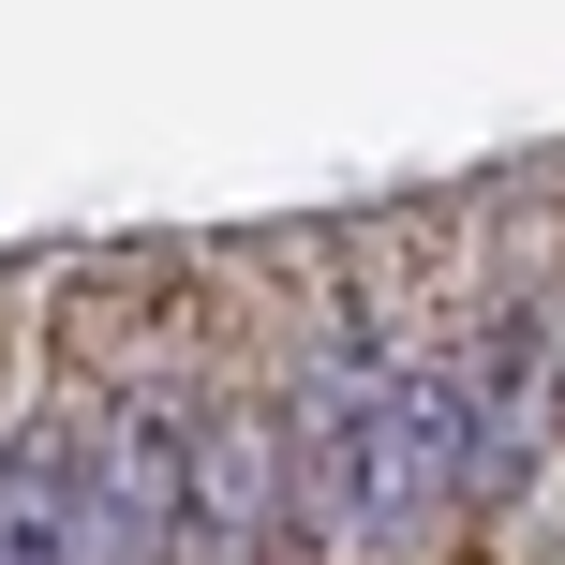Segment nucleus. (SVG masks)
<instances>
[{"instance_id":"nucleus-1","label":"nucleus","mask_w":565,"mask_h":565,"mask_svg":"<svg viewBox=\"0 0 565 565\" xmlns=\"http://www.w3.org/2000/svg\"><path fill=\"white\" fill-rule=\"evenodd\" d=\"M60 461H75V551L89 565H179V387L119 372L60 431Z\"/></svg>"},{"instance_id":"nucleus-2","label":"nucleus","mask_w":565,"mask_h":565,"mask_svg":"<svg viewBox=\"0 0 565 565\" xmlns=\"http://www.w3.org/2000/svg\"><path fill=\"white\" fill-rule=\"evenodd\" d=\"M268 491H282V387H254V372L179 387V551L254 565Z\"/></svg>"},{"instance_id":"nucleus-3","label":"nucleus","mask_w":565,"mask_h":565,"mask_svg":"<svg viewBox=\"0 0 565 565\" xmlns=\"http://www.w3.org/2000/svg\"><path fill=\"white\" fill-rule=\"evenodd\" d=\"M447 417H461V507H507V491L536 477V417H551V387H536V298H507L477 328Z\"/></svg>"},{"instance_id":"nucleus-4","label":"nucleus","mask_w":565,"mask_h":565,"mask_svg":"<svg viewBox=\"0 0 565 565\" xmlns=\"http://www.w3.org/2000/svg\"><path fill=\"white\" fill-rule=\"evenodd\" d=\"M0 565H89L75 551V461H60L45 417L0 431Z\"/></svg>"}]
</instances>
